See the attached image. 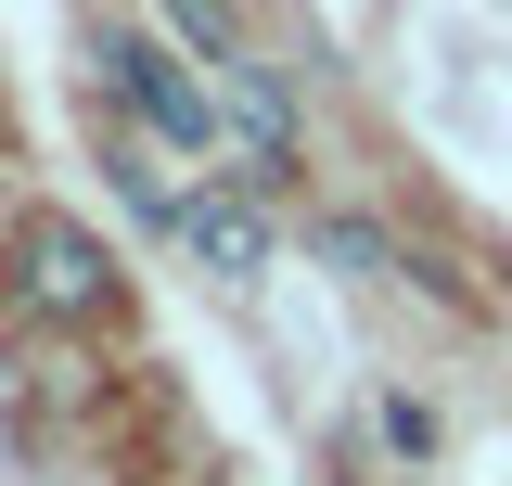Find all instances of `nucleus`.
I'll return each mask as SVG.
<instances>
[{"instance_id":"39448f33","label":"nucleus","mask_w":512,"mask_h":486,"mask_svg":"<svg viewBox=\"0 0 512 486\" xmlns=\"http://www.w3.org/2000/svg\"><path fill=\"white\" fill-rule=\"evenodd\" d=\"M167 39H192L205 64H231L244 39H231V0H167Z\"/></svg>"},{"instance_id":"7ed1b4c3","label":"nucleus","mask_w":512,"mask_h":486,"mask_svg":"<svg viewBox=\"0 0 512 486\" xmlns=\"http://www.w3.org/2000/svg\"><path fill=\"white\" fill-rule=\"evenodd\" d=\"M218 103H231V128H244L256 180H295V103H282V64L231 52V64H218Z\"/></svg>"},{"instance_id":"20e7f679","label":"nucleus","mask_w":512,"mask_h":486,"mask_svg":"<svg viewBox=\"0 0 512 486\" xmlns=\"http://www.w3.org/2000/svg\"><path fill=\"white\" fill-rule=\"evenodd\" d=\"M180 243L218 269V282H256V269H269V218H256L244 192H192V205H180Z\"/></svg>"},{"instance_id":"f257e3e1","label":"nucleus","mask_w":512,"mask_h":486,"mask_svg":"<svg viewBox=\"0 0 512 486\" xmlns=\"http://www.w3.org/2000/svg\"><path fill=\"white\" fill-rule=\"evenodd\" d=\"M13 295L39 307V320H103V307H116V256L77 231V218L39 205V218L13 231Z\"/></svg>"},{"instance_id":"f03ea898","label":"nucleus","mask_w":512,"mask_h":486,"mask_svg":"<svg viewBox=\"0 0 512 486\" xmlns=\"http://www.w3.org/2000/svg\"><path fill=\"white\" fill-rule=\"evenodd\" d=\"M103 64H116V90L167 128L180 154H218V116H231V103H218V77H192V64L167 52V39H141V26H128V39H103Z\"/></svg>"},{"instance_id":"423d86ee","label":"nucleus","mask_w":512,"mask_h":486,"mask_svg":"<svg viewBox=\"0 0 512 486\" xmlns=\"http://www.w3.org/2000/svg\"><path fill=\"white\" fill-rule=\"evenodd\" d=\"M320 256H346V269H384V231H372V218H333V231H320Z\"/></svg>"}]
</instances>
